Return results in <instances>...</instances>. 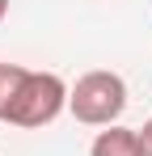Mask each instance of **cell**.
Returning <instances> with one entry per match:
<instances>
[{"mask_svg": "<svg viewBox=\"0 0 152 156\" xmlns=\"http://www.w3.org/2000/svg\"><path fill=\"white\" fill-rule=\"evenodd\" d=\"M89 156H144V148H139V131L118 127V122L106 127V131H97Z\"/></svg>", "mask_w": 152, "mask_h": 156, "instance_id": "3957f363", "label": "cell"}, {"mask_svg": "<svg viewBox=\"0 0 152 156\" xmlns=\"http://www.w3.org/2000/svg\"><path fill=\"white\" fill-rule=\"evenodd\" d=\"M4 13H9V0H0V21H4Z\"/></svg>", "mask_w": 152, "mask_h": 156, "instance_id": "8992f818", "label": "cell"}, {"mask_svg": "<svg viewBox=\"0 0 152 156\" xmlns=\"http://www.w3.org/2000/svg\"><path fill=\"white\" fill-rule=\"evenodd\" d=\"M21 76H25L21 63H0V118H4V110H9V101H13V93H17Z\"/></svg>", "mask_w": 152, "mask_h": 156, "instance_id": "277c9868", "label": "cell"}, {"mask_svg": "<svg viewBox=\"0 0 152 156\" xmlns=\"http://www.w3.org/2000/svg\"><path fill=\"white\" fill-rule=\"evenodd\" d=\"M127 110V80L118 72H85L68 89V114L85 127H114Z\"/></svg>", "mask_w": 152, "mask_h": 156, "instance_id": "7a4b0ae2", "label": "cell"}, {"mask_svg": "<svg viewBox=\"0 0 152 156\" xmlns=\"http://www.w3.org/2000/svg\"><path fill=\"white\" fill-rule=\"evenodd\" d=\"M139 148H144V156H152V118L139 127Z\"/></svg>", "mask_w": 152, "mask_h": 156, "instance_id": "5b68a950", "label": "cell"}, {"mask_svg": "<svg viewBox=\"0 0 152 156\" xmlns=\"http://www.w3.org/2000/svg\"><path fill=\"white\" fill-rule=\"evenodd\" d=\"M63 110H68V84L55 76V72L25 68V76H21V84H17V93H13V101H9V110H4L0 122L38 131V127H47V122H55Z\"/></svg>", "mask_w": 152, "mask_h": 156, "instance_id": "6da1fadb", "label": "cell"}]
</instances>
